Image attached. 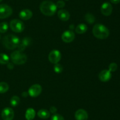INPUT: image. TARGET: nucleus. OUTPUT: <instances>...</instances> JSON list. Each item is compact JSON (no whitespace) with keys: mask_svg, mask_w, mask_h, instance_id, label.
Returning a JSON list of instances; mask_svg holds the SVG:
<instances>
[{"mask_svg":"<svg viewBox=\"0 0 120 120\" xmlns=\"http://www.w3.org/2000/svg\"><path fill=\"white\" fill-rule=\"evenodd\" d=\"M76 32L77 34H82L85 33L87 30V27L84 24H80L78 25L76 28Z\"/></svg>","mask_w":120,"mask_h":120,"instance_id":"obj_19","label":"nucleus"},{"mask_svg":"<svg viewBox=\"0 0 120 120\" xmlns=\"http://www.w3.org/2000/svg\"><path fill=\"white\" fill-rule=\"evenodd\" d=\"M42 87L39 84H34L29 88L28 94L32 97H36L39 96L42 92Z\"/></svg>","mask_w":120,"mask_h":120,"instance_id":"obj_8","label":"nucleus"},{"mask_svg":"<svg viewBox=\"0 0 120 120\" xmlns=\"http://www.w3.org/2000/svg\"><path fill=\"white\" fill-rule=\"evenodd\" d=\"M32 42V40L29 37H25L22 40V42H20L19 45L18 46V51L22 52L23 51L25 50L26 47H28L30 45V44Z\"/></svg>","mask_w":120,"mask_h":120,"instance_id":"obj_15","label":"nucleus"},{"mask_svg":"<svg viewBox=\"0 0 120 120\" xmlns=\"http://www.w3.org/2000/svg\"><path fill=\"white\" fill-rule=\"evenodd\" d=\"M75 38V34L72 31L68 30L64 31L62 35V39L63 41L66 43L72 42Z\"/></svg>","mask_w":120,"mask_h":120,"instance_id":"obj_10","label":"nucleus"},{"mask_svg":"<svg viewBox=\"0 0 120 120\" xmlns=\"http://www.w3.org/2000/svg\"><path fill=\"white\" fill-rule=\"evenodd\" d=\"M35 115H36V112L33 108H28L26 111L25 118L27 120H33L35 118Z\"/></svg>","mask_w":120,"mask_h":120,"instance_id":"obj_17","label":"nucleus"},{"mask_svg":"<svg viewBox=\"0 0 120 120\" xmlns=\"http://www.w3.org/2000/svg\"><path fill=\"white\" fill-rule=\"evenodd\" d=\"M8 25L6 22H1L0 24V32L5 33L8 31Z\"/></svg>","mask_w":120,"mask_h":120,"instance_id":"obj_24","label":"nucleus"},{"mask_svg":"<svg viewBox=\"0 0 120 120\" xmlns=\"http://www.w3.org/2000/svg\"><path fill=\"white\" fill-rule=\"evenodd\" d=\"M56 4L50 1H44L40 5L41 12L46 16H52L57 11Z\"/></svg>","mask_w":120,"mask_h":120,"instance_id":"obj_1","label":"nucleus"},{"mask_svg":"<svg viewBox=\"0 0 120 120\" xmlns=\"http://www.w3.org/2000/svg\"><path fill=\"white\" fill-rule=\"evenodd\" d=\"M7 67H8L9 69H12L13 68H14V65H13V64L9 63V62H8V63L7 64Z\"/></svg>","mask_w":120,"mask_h":120,"instance_id":"obj_30","label":"nucleus"},{"mask_svg":"<svg viewBox=\"0 0 120 120\" xmlns=\"http://www.w3.org/2000/svg\"><path fill=\"white\" fill-rule=\"evenodd\" d=\"M53 69L54 71H55V72L59 74V73H61L62 72V71H63V67H62L60 64H55V65H54Z\"/></svg>","mask_w":120,"mask_h":120,"instance_id":"obj_25","label":"nucleus"},{"mask_svg":"<svg viewBox=\"0 0 120 120\" xmlns=\"http://www.w3.org/2000/svg\"><path fill=\"white\" fill-rule=\"evenodd\" d=\"M66 1H69V0H66Z\"/></svg>","mask_w":120,"mask_h":120,"instance_id":"obj_35","label":"nucleus"},{"mask_svg":"<svg viewBox=\"0 0 120 120\" xmlns=\"http://www.w3.org/2000/svg\"><path fill=\"white\" fill-rule=\"evenodd\" d=\"M110 2L114 4H117L120 3V0H110Z\"/></svg>","mask_w":120,"mask_h":120,"instance_id":"obj_31","label":"nucleus"},{"mask_svg":"<svg viewBox=\"0 0 120 120\" xmlns=\"http://www.w3.org/2000/svg\"><path fill=\"white\" fill-rule=\"evenodd\" d=\"M117 68H118V66H117V64L115 62H112V63H111L109 65V71L110 72H115L117 69Z\"/></svg>","mask_w":120,"mask_h":120,"instance_id":"obj_26","label":"nucleus"},{"mask_svg":"<svg viewBox=\"0 0 120 120\" xmlns=\"http://www.w3.org/2000/svg\"><path fill=\"white\" fill-rule=\"evenodd\" d=\"M93 34L97 38L104 40L109 37L110 31L105 25L100 24H97L95 25L93 28Z\"/></svg>","mask_w":120,"mask_h":120,"instance_id":"obj_2","label":"nucleus"},{"mask_svg":"<svg viewBox=\"0 0 120 120\" xmlns=\"http://www.w3.org/2000/svg\"><path fill=\"white\" fill-rule=\"evenodd\" d=\"M51 120H64V118L60 114H55L52 116Z\"/></svg>","mask_w":120,"mask_h":120,"instance_id":"obj_27","label":"nucleus"},{"mask_svg":"<svg viewBox=\"0 0 120 120\" xmlns=\"http://www.w3.org/2000/svg\"><path fill=\"white\" fill-rule=\"evenodd\" d=\"M20 102V98L18 96H13L10 101V104L12 107H16Z\"/></svg>","mask_w":120,"mask_h":120,"instance_id":"obj_23","label":"nucleus"},{"mask_svg":"<svg viewBox=\"0 0 120 120\" xmlns=\"http://www.w3.org/2000/svg\"><path fill=\"white\" fill-rule=\"evenodd\" d=\"M57 15L60 20L63 21H67L70 18V14L65 9H60Z\"/></svg>","mask_w":120,"mask_h":120,"instance_id":"obj_16","label":"nucleus"},{"mask_svg":"<svg viewBox=\"0 0 120 120\" xmlns=\"http://www.w3.org/2000/svg\"><path fill=\"white\" fill-rule=\"evenodd\" d=\"M37 114L38 116L42 119H47L50 116V112L45 109H40Z\"/></svg>","mask_w":120,"mask_h":120,"instance_id":"obj_18","label":"nucleus"},{"mask_svg":"<svg viewBox=\"0 0 120 120\" xmlns=\"http://www.w3.org/2000/svg\"><path fill=\"white\" fill-rule=\"evenodd\" d=\"M32 15V12L28 9H23L20 12L19 14V16L20 18L22 20H24V21H26V20L30 19Z\"/></svg>","mask_w":120,"mask_h":120,"instance_id":"obj_14","label":"nucleus"},{"mask_svg":"<svg viewBox=\"0 0 120 120\" xmlns=\"http://www.w3.org/2000/svg\"><path fill=\"white\" fill-rule=\"evenodd\" d=\"M22 95L23 96H24V97H26V96H27V95H28V94H27V92H24L22 93Z\"/></svg>","mask_w":120,"mask_h":120,"instance_id":"obj_32","label":"nucleus"},{"mask_svg":"<svg viewBox=\"0 0 120 120\" xmlns=\"http://www.w3.org/2000/svg\"><path fill=\"white\" fill-rule=\"evenodd\" d=\"M20 43V40L16 35L9 34L4 37L2 44L6 48L9 49H14L17 48Z\"/></svg>","mask_w":120,"mask_h":120,"instance_id":"obj_3","label":"nucleus"},{"mask_svg":"<svg viewBox=\"0 0 120 120\" xmlns=\"http://www.w3.org/2000/svg\"><path fill=\"white\" fill-rule=\"evenodd\" d=\"M9 58L7 54L1 53L0 54V64H7L9 62Z\"/></svg>","mask_w":120,"mask_h":120,"instance_id":"obj_20","label":"nucleus"},{"mask_svg":"<svg viewBox=\"0 0 120 120\" xmlns=\"http://www.w3.org/2000/svg\"><path fill=\"white\" fill-rule=\"evenodd\" d=\"M50 112L51 113H52V114H55V113L57 112V108L55 107H53H53H51L50 108Z\"/></svg>","mask_w":120,"mask_h":120,"instance_id":"obj_29","label":"nucleus"},{"mask_svg":"<svg viewBox=\"0 0 120 120\" xmlns=\"http://www.w3.org/2000/svg\"><path fill=\"white\" fill-rule=\"evenodd\" d=\"M84 18H85L86 21L89 24H90L95 22L94 16L93 14H90V13H87V14H86Z\"/></svg>","mask_w":120,"mask_h":120,"instance_id":"obj_22","label":"nucleus"},{"mask_svg":"<svg viewBox=\"0 0 120 120\" xmlns=\"http://www.w3.org/2000/svg\"><path fill=\"white\" fill-rule=\"evenodd\" d=\"M0 39H1V35H0Z\"/></svg>","mask_w":120,"mask_h":120,"instance_id":"obj_34","label":"nucleus"},{"mask_svg":"<svg viewBox=\"0 0 120 120\" xmlns=\"http://www.w3.org/2000/svg\"><path fill=\"white\" fill-rule=\"evenodd\" d=\"M2 1V0H0V2H1Z\"/></svg>","mask_w":120,"mask_h":120,"instance_id":"obj_33","label":"nucleus"},{"mask_svg":"<svg viewBox=\"0 0 120 120\" xmlns=\"http://www.w3.org/2000/svg\"><path fill=\"white\" fill-rule=\"evenodd\" d=\"M101 12L105 16H109L112 12V7L109 2H104L101 6Z\"/></svg>","mask_w":120,"mask_h":120,"instance_id":"obj_11","label":"nucleus"},{"mask_svg":"<svg viewBox=\"0 0 120 120\" xmlns=\"http://www.w3.org/2000/svg\"><path fill=\"white\" fill-rule=\"evenodd\" d=\"M11 29L15 32L20 33L23 31L25 29V25L20 20L15 19L12 20L9 24Z\"/></svg>","mask_w":120,"mask_h":120,"instance_id":"obj_5","label":"nucleus"},{"mask_svg":"<svg viewBox=\"0 0 120 120\" xmlns=\"http://www.w3.org/2000/svg\"><path fill=\"white\" fill-rule=\"evenodd\" d=\"M12 13V9L7 4L0 5V19H5L11 16Z\"/></svg>","mask_w":120,"mask_h":120,"instance_id":"obj_6","label":"nucleus"},{"mask_svg":"<svg viewBox=\"0 0 120 120\" xmlns=\"http://www.w3.org/2000/svg\"><path fill=\"white\" fill-rule=\"evenodd\" d=\"M75 118L76 120H87L88 114L83 109H79L75 112Z\"/></svg>","mask_w":120,"mask_h":120,"instance_id":"obj_13","label":"nucleus"},{"mask_svg":"<svg viewBox=\"0 0 120 120\" xmlns=\"http://www.w3.org/2000/svg\"><path fill=\"white\" fill-rule=\"evenodd\" d=\"M49 60L51 63L56 64H57L61 60V53L57 49L52 50L49 54Z\"/></svg>","mask_w":120,"mask_h":120,"instance_id":"obj_7","label":"nucleus"},{"mask_svg":"<svg viewBox=\"0 0 120 120\" xmlns=\"http://www.w3.org/2000/svg\"><path fill=\"white\" fill-rule=\"evenodd\" d=\"M1 117L3 120H12L14 117V112L11 108H5L1 112Z\"/></svg>","mask_w":120,"mask_h":120,"instance_id":"obj_9","label":"nucleus"},{"mask_svg":"<svg viewBox=\"0 0 120 120\" xmlns=\"http://www.w3.org/2000/svg\"><path fill=\"white\" fill-rule=\"evenodd\" d=\"M56 7H57V8H63V7L65 6V3H64V1L60 0V1H58L57 2H56Z\"/></svg>","mask_w":120,"mask_h":120,"instance_id":"obj_28","label":"nucleus"},{"mask_svg":"<svg viewBox=\"0 0 120 120\" xmlns=\"http://www.w3.org/2000/svg\"><path fill=\"white\" fill-rule=\"evenodd\" d=\"M11 59L12 62L16 65H22L27 61V56L22 52L15 51L11 54Z\"/></svg>","mask_w":120,"mask_h":120,"instance_id":"obj_4","label":"nucleus"},{"mask_svg":"<svg viewBox=\"0 0 120 120\" xmlns=\"http://www.w3.org/2000/svg\"><path fill=\"white\" fill-rule=\"evenodd\" d=\"M9 89V85L5 82H0V94H4Z\"/></svg>","mask_w":120,"mask_h":120,"instance_id":"obj_21","label":"nucleus"},{"mask_svg":"<svg viewBox=\"0 0 120 120\" xmlns=\"http://www.w3.org/2000/svg\"><path fill=\"white\" fill-rule=\"evenodd\" d=\"M111 76L112 75L111 72L109 70L104 69L100 72L98 75V78L102 82H107L111 78Z\"/></svg>","mask_w":120,"mask_h":120,"instance_id":"obj_12","label":"nucleus"}]
</instances>
